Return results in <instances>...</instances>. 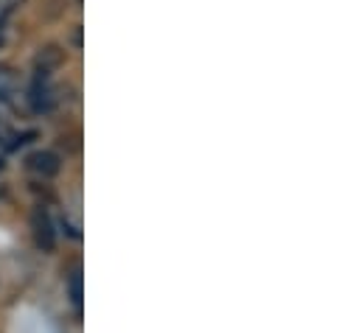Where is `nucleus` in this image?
I'll use <instances>...</instances> for the list:
<instances>
[{"label": "nucleus", "instance_id": "3", "mask_svg": "<svg viewBox=\"0 0 362 333\" xmlns=\"http://www.w3.org/2000/svg\"><path fill=\"white\" fill-rule=\"evenodd\" d=\"M25 166H28V171H34L40 176H54V174H59V157L54 152H34L25 160Z\"/></svg>", "mask_w": 362, "mask_h": 333}, {"label": "nucleus", "instance_id": "5", "mask_svg": "<svg viewBox=\"0 0 362 333\" xmlns=\"http://www.w3.org/2000/svg\"><path fill=\"white\" fill-rule=\"evenodd\" d=\"M71 300H74L76 308H82V277H79V272H74V277H71Z\"/></svg>", "mask_w": 362, "mask_h": 333}, {"label": "nucleus", "instance_id": "6", "mask_svg": "<svg viewBox=\"0 0 362 333\" xmlns=\"http://www.w3.org/2000/svg\"><path fill=\"white\" fill-rule=\"evenodd\" d=\"M20 3H23V0H0V14H8V11H14Z\"/></svg>", "mask_w": 362, "mask_h": 333}, {"label": "nucleus", "instance_id": "2", "mask_svg": "<svg viewBox=\"0 0 362 333\" xmlns=\"http://www.w3.org/2000/svg\"><path fill=\"white\" fill-rule=\"evenodd\" d=\"M31 104H34L37 112L54 109V104H57V90L48 84V79L37 76V84H34V90H31Z\"/></svg>", "mask_w": 362, "mask_h": 333}, {"label": "nucleus", "instance_id": "4", "mask_svg": "<svg viewBox=\"0 0 362 333\" xmlns=\"http://www.w3.org/2000/svg\"><path fill=\"white\" fill-rule=\"evenodd\" d=\"M62 59H65V54H62L57 45L42 48V51L37 54V59H34V65H37V76L48 79V73H51L54 68H59V65H62Z\"/></svg>", "mask_w": 362, "mask_h": 333}, {"label": "nucleus", "instance_id": "1", "mask_svg": "<svg viewBox=\"0 0 362 333\" xmlns=\"http://www.w3.org/2000/svg\"><path fill=\"white\" fill-rule=\"evenodd\" d=\"M31 236H34V244L42 252H51L57 247V230H54V222H51L48 210L37 207L31 213Z\"/></svg>", "mask_w": 362, "mask_h": 333}]
</instances>
